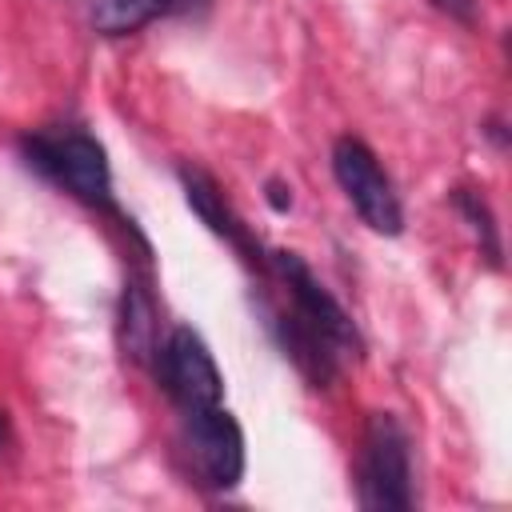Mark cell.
I'll return each mask as SVG.
<instances>
[{
  "mask_svg": "<svg viewBox=\"0 0 512 512\" xmlns=\"http://www.w3.org/2000/svg\"><path fill=\"white\" fill-rule=\"evenodd\" d=\"M120 344H124V356H132L136 364H152L160 352L156 304H152L148 288L136 280L124 288V300H120Z\"/></svg>",
  "mask_w": 512,
  "mask_h": 512,
  "instance_id": "cell-8",
  "label": "cell"
},
{
  "mask_svg": "<svg viewBox=\"0 0 512 512\" xmlns=\"http://www.w3.org/2000/svg\"><path fill=\"white\" fill-rule=\"evenodd\" d=\"M452 200H456L460 216L468 220V228H472V236H476V244H480V256H484L492 268H500V232H496V220H492L488 200H484L480 192H472V188H456Z\"/></svg>",
  "mask_w": 512,
  "mask_h": 512,
  "instance_id": "cell-10",
  "label": "cell"
},
{
  "mask_svg": "<svg viewBox=\"0 0 512 512\" xmlns=\"http://www.w3.org/2000/svg\"><path fill=\"white\" fill-rule=\"evenodd\" d=\"M168 4H192V0H168Z\"/></svg>",
  "mask_w": 512,
  "mask_h": 512,
  "instance_id": "cell-13",
  "label": "cell"
},
{
  "mask_svg": "<svg viewBox=\"0 0 512 512\" xmlns=\"http://www.w3.org/2000/svg\"><path fill=\"white\" fill-rule=\"evenodd\" d=\"M264 264L284 284V292H288V308L284 312L296 324H304L312 336H320L336 356H360V332H356L352 316L336 304V296L316 280V272L296 252H284V248L268 252Z\"/></svg>",
  "mask_w": 512,
  "mask_h": 512,
  "instance_id": "cell-3",
  "label": "cell"
},
{
  "mask_svg": "<svg viewBox=\"0 0 512 512\" xmlns=\"http://www.w3.org/2000/svg\"><path fill=\"white\" fill-rule=\"evenodd\" d=\"M180 184H184V200L188 208L208 224V232H216L220 240H228L248 264H260L264 268V256H260V244L252 240V232L244 228V220L232 212V204L224 200V192L216 188V180L200 168H180Z\"/></svg>",
  "mask_w": 512,
  "mask_h": 512,
  "instance_id": "cell-7",
  "label": "cell"
},
{
  "mask_svg": "<svg viewBox=\"0 0 512 512\" xmlns=\"http://www.w3.org/2000/svg\"><path fill=\"white\" fill-rule=\"evenodd\" d=\"M360 508L368 512H408L412 492V444L392 412H372L360 440Z\"/></svg>",
  "mask_w": 512,
  "mask_h": 512,
  "instance_id": "cell-1",
  "label": "cell"
},
{
  "mask_svg": "<svg viewBox=\"0 0 512 512\" xmlns=\"http://www.w3.org/2000/svg\"><path fill=\"white\" fill-rule=\"evenodd\" d=\"M4 436H8V416L0 412V444H4Z\"/></svg>",
  "mask_w": 512,
  "mask_h": 512,
  "instance_id": "cell-12",
  "label": "cell"
},
{
  "mask_svg": "<svg viewBox=\"0 0 512 512\" xmlns=\"http://www.w3.org/2000/svg\"><path fill=\"white\" fill-rule=\"evenodd\" d=\"M152 364H156L164 392L176 400L180 412H200V408L224 404V376H220L208 344L200 340V332H192L184 324L172 328V336L160 344Z\"/></svg>",
  "mask_w": 512,
  "mask_h": 512,
  "instance_id": "cell-6",
  "label": "cell"
},
{
  "mask_svg": "<svg viewBox=\"0 0 512 512\" xmlns=\"http://www.w3.org/2000/svg\"><path fill=\"white\" fill-rule=\"evenodd\" d=\"M268 204H272L276 212H284V208L292 204V192H288L280 180H268Z\"/></svg>",
  "mask_w": 512,
  "mask_h": 512,
  "instance_id": "cell-11",
  "label": "cell"
},
{
  "mask_svg": "<svg viewBox=\"0 0 512 512\" xmlns=\"http://www.w3.org/2000/svg\"><path fill=\"white\" fill-rule=\"evenodd\" d=\"M168 0H88V20L100 36H128L152 24Z\"/></svg>",
  "mask_w": 512,
  "mask_h": 512,
  "instance_id": "cell-9",
  "label": "cell"
},
{
  "mask_svg": "<svg viewBox=\"0 0 512 512\" xmlns=\"http://www.w3.org/2000/svg\"><path fill=\"white\" fill-rule=\"evenodd\" d=\"M332 176L340 184V192L348 196V204L356 208V216L380 232V236H400L404 232V208L400 196L388 180V172L380 168L376 152L356 140V136H340L332 144Z\"/></svg>",
  "mask_w": 512,
  "mask_h": 512,
  "instance_id": "cell-4",
  "label": "cell"
},
{
  "mask_svg": "<svg viewBox=\"0 0 512 512\" xmlns=\"http://www.w3.org/2000/svg\"><path fill=\"white\" fill-rule=\"evenodd\" d=\"M180 452L204 488L224 492L244 476V432L224 404L180 412Z\"/></svg>",
  "mask_w": 512,
  "mask_h": 512,
  "instance_id": "cell-5",
  "label": "cell"
},
{
  "mask_svg": "<svg viewBox=\"0 0 512 512\" xmlns=\"http://www.w3.org/2000/svg\"><path fill=\"white\" fill-rule=\"evenodd\" d=\"M24 152H28V164H36L44 176L64 184L76 200H84L92 208L112 204V172H108V156L96 136H88L80 128L32 132V136H24Z\"/></svg>",
  "mask_w": 512,
  "mask_h": 512,
  "instance_id": "cell-2",
  "label": "cell"
}]
</instances>
